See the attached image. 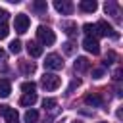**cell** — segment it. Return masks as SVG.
Here are the masks:
<instances>
[{"label": "cell", "mask_w": 123, "mask_h": 123, "mask_svg": "<svg viewBox=\"0 0 123 123\" xmlns=\"http://www.w3.org/2000/svg\"><path fill=\"white\" fill-rule=\"evenodd\" d=\"M37 37H38V44H44V46H52L56 42V35L50 27L46 25H38L37 29Z\"/></svg>", "instance_id": "obj_1"}, {"label": "cell", "mask_w": 123, "mask_h": 123, "mask_svg": "<svg viewBox=\"0 0 123 123\" xmlns=\"http://www.w3.org/2000/svg\"><path fill=\"white\" fill-rule=\"evenodd\" d=\"M60 85H62V79L58 75H54V73H44L42 79H40V86L44 90H58Z\"/></svg>", "instance_id": "obj_2"}, {"label": "cell", "mask_w": 123, "mask_h": 123, "mask_svg": "<svg viewBox=\"0 0 123 123\" xmlns=\"http://www.w3.org/2000/svg\"><path fill=\"white\" fill-rule=\"evenodd\" d=\"M29 25H31V19H29V15H25V13H17V15H15V19H13L15 33H19V35L27 33Z\"/></svg>", "instance_id": "obj_3"}, {"label": "cell", "mask_w": 123, "mask_h": 123, "mask_svg": "<svg viewBox=\"0 0 123 123\" xmlns=\"http://www.w3.org/2000/svg\"><path fill=\"white\" fill-rule=\"evenodd\" d=\"M44 67H46V69H52V71L62 69V67H63L62 56H60V54H48V56L44 58Z\"/></svg>", "instance_id": "obj_4"}, {"label": "cell", "mask_w": 123, "mask_h": 123, "mask_svg": "<svg viewBox=\"0 0 123 123\" xmlns=\"http://www.w3.org/2000/svg\"><path fill=\"white\" fill-rule=\"evenodd\" d=\"M94 27H96V35H100V37H113V38H117V33L113 31V27H111L108 21L100 19Z\"/></svg>", "instance_id": "obj_5"}, {"label": "cell", "mask_w": 123, "mask_h": 123, "mask_svg": "<svg viewBox=\"0 0 123 123\" xmlns=\"http://www.w3.org/2000/svg\"><path fill=\"white\" fill-rule=\"evenodd\" d=\"M0 115L4 117L6 123H19V115H17V110H15V108L0 106Z\"/></svg>", "instance_id": "obj_6"}, {"label": "cell", "mask_w": 123, "mask_h": 123, "mask_svg": "<svg viewBox=\"0 0 123 123\" xmlns=\"http://www.w3.org/2000/svg\"><path fill=\"white\" fill-rule=\"evenodd\" d=\"M83 48H85L86 52H90V54H100V42H98L96 37H85Z\"/></svg>", "instance_id": "obj_7"}, {"label": "cell", "mask_w": 123, "mask_h": 123, "mask_svg": "<svg viewBox=\"0 0 123 123\" xmlns=\"http://www.w3.org/2000/svg\"><path fill=\"white\" fill-rule=\"evenodd\" d=\"M104 10L108 15H111L117 23H121V10H119V4L117 2H106L104 4Z\"/></svg>", "instance_id": "obj_8"}, {"label": "cell", "mask_w": 123, "mask_h": 123, "mask_svg": "<svg viewBox=\"0 0 123 123\" xmlns=\"http://www.w3.org/2000/svg\"><path fill=\"white\" fill-rule=\"evenodd\" d=\"M54 8H56V12L62 13V15H69V13L73 12V4H71L69 0H56V2H54Z\"/></svg>", "instance_id": "obj_9"}, {"label": "cell", "mask_w": 123, "mask_h": 123, "mask_svg": "<svg viewBox=\"0 0 123 123\" xmlns=\"http://www.w3.org/2000/svg\"><path fill=\"white\" fill-rule=\"evenodd\" d=\"M85 104H86V106H92V108H100V106L104 104V98H102L100 94L92 92V94H86V96H85Z\"/></svg>", "instance_id": "obj_10"}, {"label": "cell", "mask_w": 123, "mask_h": 123, "mask_svg": "<svg viewBox=\"0 0 123 123\" xmlns=\"http://www.w3.org/2000/svg\"><path fill=\"white\" fill-rule=\"evenodd\" d=\"M27 52H29V56H33V58H38V56H42V44H38V42H35V40H29V42H27Z\"/></svg>", "instance_id": "obj_11"}, {"label": "cell", "mask_w": 123, "mask_h": 123, "mask_svg": "<svg viewBox=\"0 0 123 123\" xmlns=\"http://www.w3.org/2000/svg\"><path fill=\"white\" fill-rule=\"evenodd\" d=\"M88 69H90V62H88L86 58L79 56V58L75 60V71H79V73H85V71H88Z\"/></svg>", "instance_id": "obj_12"}, {"label": "cell", "mask_w": 123, "mask_h": 123, "mask_svg": "<svg viewBox=\"0 0 123 123\" xmlns=\"http://www.w3.org/2000/svg\"><path fill=\"white\" fill-rule=\"evenodd\" d=\"M79 8H81L83 12H86V13H92V12H96V8H98V4H96L94 0H81V4H79Z\"/></svg>", "instance_id": "obj_13"}, {"label": "cell", "mask_w": 123, "mask_h": 123, "mask_svg": "<svg viewBox=\"0 0 123 123\" xmlns=\"http://www.w3.org/2000/svg\"><path fill=\"white\" fill-rule=\"evenodd\" d=\"M37 98H38V96H37V92L23 94V96H21V100H19V104H21V106H25V108H31V106L37 102Z\"/></svg>", "instance_id": "obj_14"}, {"label": "cell", "mask_w": 123, "mask_h": 123, "mask_svg": "<svg viewBox=\"0 0 123 123\" xmlns=\"http://www.w3.org/2000/svg\"><path fill=\"white\" fill-rule=\"evenodd\" d=\"M12 92V85L8 79H0V98H8Z\"/></svg>", "instance_id": "obj_15"}, {"label": "cell", "mask_w": 123, "mask_h": 123, "mask_svg": "<svg viewBox=\"0 0 123 123\" xmlns=\"http://www.w3.org/2000/svg\"><path fill=\"white\" fill-rule=\"evenodd\" d=\"M19 67H21V71H23L25 75H33L35 69H37L33 62H19Z\"/></svg>", "instance_id": "obj_16"}, {"label": "cell", "mask_w": 123, "mask_h": 123, "mask_svg": "<svg viewBox=\"0 0 123 123\" xmlns=\"http://www.w3.org/2000/svg\"><path fill=\"white\" fill-rule=\"evenodd\" d=\"M62 29L65 31V35L73 37V35H75V31H77V25H75L73 21H63V23H62Z\"/></svg>", "instance_id": "obj_17"}, {"label": "cell", "mask_w": 123, "mask_h": 123, "mask_svg": "<svg viewBox=\"0 0 123 123\" xmlns=\"http://www.w3.org/2000/svg\"><path fill=\"white\" fill-rule=\"evenodd\" d=\"M56 106H58V102H56L54 98H44V100H42L44 111H56Z\"/></svg>", "instance_id": "obj_18"}, {"label": "cell", "mask_w": 123, "mask_h": 123, "mask_svg": "<svg viewBox=\"0 0 123 123\" xmlns=\"http://www.w3.org/2000/svg\"><path fill=\"white\" fill-rule=\"evenodd\" d=\"M37 13H44L46 10H48V6H46V0H37V2H33V6H31Z\"/></svg>", "instance_id": "obj_19"}, {"label": "cell", "mask_w": 123, "mask_h": 123, "mask_svg": "<svg viewBox=\"0 0 123 123\" xmlns=\"http://www.w3.org/2000/svg\"><path fill=\"white\" fill-rule=\"evenodd\" d=\"M37 121H38V111H35V110L25 111V123H37Z\"/></svg>", "instance_id": "obj_20"}, {"label": "cell", "mask_w": 123, "mask_h": 123, "mask_svg": "<svg viewBox=\"0 0 123 123\" xmlns=\"http://www.w3.org/2000/svg\"><path fill=\"white\" fill-rule=\"evenodd\" d=\"M35 88H37V85H35L33 81H25V83H21V90H23L25 94H31V92H35Z\"/></svg>", "instance_id": "obj_21"}, {"label": "cell", "mask_w": 123, "mask_h": 123, "mask_svg": "<svg viewBox=\"0 0 123 123\" xmlns=\"http://www.w3.org/2000/svg\"><path fill=\"white\" fill-rule=\"evenodd\" d=\"M83 31L86 33V37H96V27L90 25V23H85L83 25Z\"/></svg>", "instance_id": "obj_22"}, {"label": "cell", "mask_w": 123, "mask_h": 123, "mask_svg": "<svg viewBox=\"0 0 123 123\" xmlns=\"http://www.w3.org/2000/svg\"><path fill=\"white\" fill-rule=\"evenodd\" d=\"M10 52L19 54V52H21V40H12V42H10Z\"/></svg>", "instance_id": "obj_23"}, {"label": "cell", "mask_w": 123, "mask_h": 123, "mask_svg": "<svg viewBox=\"0 0 123 123\" xmlns=\"http://www.w3.org/2000/svg\"><path fill=\"white\" fill-rule=\"evenodd\" d=\"M8 33H10L8 25H6V23H0V38H6V37H8Z\"/></svg>", "instance_id": "obj_24"}, {"label": "cell", "mask_w": 123, "mask_h": 123, "mask_svg": "<svg viewBox=\"0 0 123 123\" xmlns=\"http://www.w3.org/2000/svg\"><path fill=\"white\" fill-rule=\"evenodd\" d=\"M102 75H104V69H102V67L92 69V77H94V79H102Z\"/></svg>", "instance_id": "obj_25"}, {"label": "cell", "mask_w": 123, "mask_h": 123, "mask_svg": "<svg viewBox=\"0 0 123 123\" xmlns=\"http://www.w3.org/2000/svg\"><path fill=\"white\" fill-rule=\"evenodd\" d=\"M63 50H65V54H73V42H65Z\"/></svg>", "instance_id": "obj_26"}, {"label": "cell", "mask_w": 123, "mask_h": 123, "mask_svg": "<svg viewBox=\"0 0 123 123\" xmlns=\"http://www.w3.org/2000/svg\"><path fill=\"white\" fill-rule=\"evenodd\" d=\"M8 15H10V13H8L6 10H2V8H0V23H6V19H8Z\"/></svg>", "instance_id": "obj_27"}, {"label": "cell", "mask_w": 123, "mask_h": 123, "mask_svg": "<svg viewBox=\"0 0 123 123\" xmlns=\"http://www.w3.org/2000/svg\"><path fill=\"white\" fill-rule=\"evenodd\" d=\"M6 60H8V56H6V52L0 48V65H4V63H6Z\"/></svg>", "instance_id": "obj_28"}, {"label": "cell", "mask_w": 123, "mask_h": 123, "mask_svg": "<svg viewBox=\"0 0 123 123\" xmlns=\"http://www.w3.org/2000/svg\"><path fill=\"white\" fill-rule=\"evenodd\" d=\"M79 85H81V81H79V79H77V81H73V83L69 85V88H67V92H73V88H75V86H79Z\"/></svg>", "instance_id": "obj_29"}, {"label": "cell", "mask_w": 123, "mask_h": 123, "mask_svg": "<svg viewBox=\"0 0 123 123\" xmlns=\"http://www.w3.org/2000/svg\"><path fill=\"white\" fill-rule=\"evenodd\" d=\"M113 79H115V81H119V79H121V69H115V73H113Z\"/></svg>", "instance_id": "obj_30"}, {"label": "cell", "mask_w": 123, "mask_h": 123, "mask_svg": "<svg viewBox=\"0 0 123 123\" xmlns=\"http://www.w3.org/2000/svg\"><path fill=\"white\" fill-rule=\"evenodd\" d=\"M73 123H81V121H73Z\"/></svg>", "instance_id": "obj_31"}, {"label": "cell", "mask_w": 123, "mask_h": 123, "mask_svg": "<svg viewBox=\"0 0 123 123\" xmlns=\"http://www.w3.org/2000/svg\"><path fill=\"white\" fill-rule=\"evenodd\" d=\"M100 123H106V121H100Z\"/></svg>", "instance_id": "obj_32"}]
</instances>
